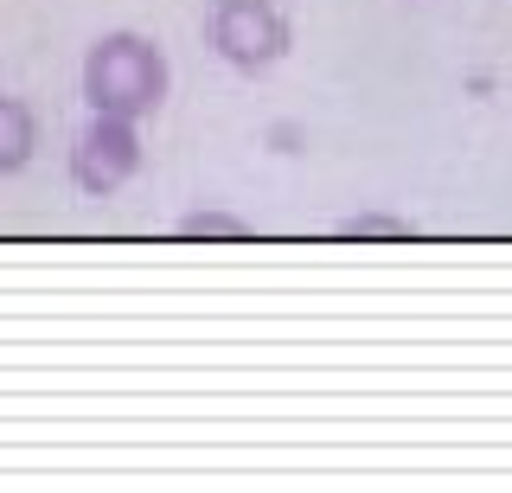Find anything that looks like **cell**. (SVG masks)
Masks as SVG:
<instances>
[{"label":"cell","mask_w":512,"mask_h":493,"mask_svg":"<svg viewBox=\"0 0 512 493\" xmlns=\"http://www.w3.org/2000/svg\"><path fill=\"white\" fill-rule=\"evenodd\" d=\"M167 52L148 39V33H103L84 52V103L96 116H154L160 103H167Z\"/></svg>","instance_id":"cell-1"},{"label":"cell","mask_w":512,"mask_h":493,"mask_svg":"<svg viewBox=\"0 0 512 493\" xmlns=\"http://www.w3.org/2000/svg\"><path fill=\"white\" fill-rule=\"evenodd\" d=\"M205 39L231 71H269L288 52V20L276 0H212Z\"/></svg>","instance_id":"cell-2"},{"label":"cell","mask_w":512,"mask_h":493,"mask_svg":"<svg viewBox=\"0 0 512 493\" xmlns=\"http://www.w3.org/2000/svg\"><path fill=\"white\" fill-rule=\"evenodd\" d=\"M135 173H141V135H135V122H128V116H96V109H90V122L71 141V180H77V193L109 199V193H122Z\"/></svg>","instance_id":"cell-3"},{"label":"cell","mask_w":512,"mask_h":493,"mask_svg":"<svg viewBox=\"0 0 512 493\" xmlns=\"http://www.w3.org/2000/svg\"><path fill=\"white\" fill-rule=\"evenodd\" d=\"M32 148H39V116H32L20 97H7V90H0V180H7V173H20L32 161Z\"/></svg>","instance_id":"cell-4"},{"label":"cell","mask_w":512,"mask_h":493,"mask_svg":"<svg viewBox=\"0 0 512 493\" xmlns=\"http://www.w3.org/2000/svg\"><path fill=\"white\" fill-rule=\"evenodd\" d=\"M180 237H250L244 218H231V212H186L180 218Z\"/></svg>","instance_id":"cell-5"},{"label":"cell","mask_w":512,"mask_h":493,"mask_svg":"<svg viewBox=\"0 0 512 493\" xmlns=\"http://www.w3.org/2000/svg\"><path fill=\"white\" fill-rule=\"evenodd\" d=\"M340 237H410L404 218H378V212H365V218H346Z\"/></svg>","instance_id":"cell-6"}]
</instances>
